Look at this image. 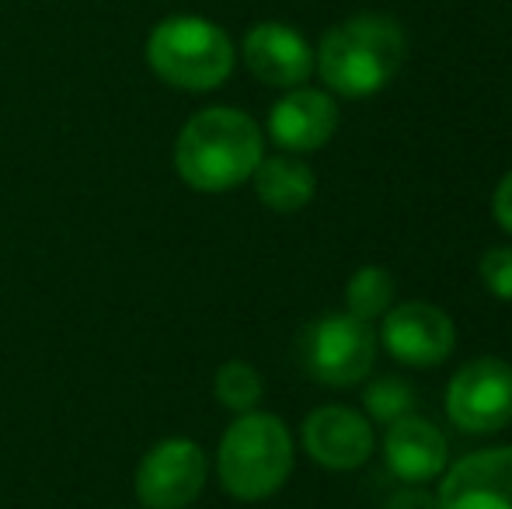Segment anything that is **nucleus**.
Wrapping results in <instances>:
<instances>
[{
	"label": "nucleus",
	"instance_id": "10",
	"mask_svg": "<svg viewBox=\"0 0 512 509\" xmlns=\"http://www.w3.org/2000/svg\"><path fill=\"white\" fill-rule=\"evenodd\" d=\"M241 60L251 77L269 88H300L314 74V49L283 21H258L241 42Z\"/></svg>",
	"mask_w": 512,
	"mask_h": 509
},
{
	"label": "nucleus",
	"instance_id": "8",
	"mask_svg": "<svg viewBox=\"0 0 512 509\" xmlns=\"http://www.w3.org/2000/svg\"><path fill=\"white\" fill-rule=\"evenodd\" d=\"M380 342L405 367H436L457 346V328L443 307L408 300L384 314Z\"/></svg>",
	"mask_w": 512,
	"mask_h": 509
},
{
	"label": "nucleus",
	"instance_id": "11",
	"mask_svg": "<svg viewBox=\"0 0 512 509\" xmlns=\"http://www.w3.org/2000/svg\"><path fill=\"white\" fill-rule=\"evenodd\" d=\"M439 509H512V447L460 457L439 485Z\"/></svg>",
	"mask_w": 512,
	"mask_h": 509
},
{
	"label": "nucleus",
	"instance_id": "4",
	"mask_svg": "<svg viewBox=\"0 0 512 509\" xmlns=\"http://www.w3.org/2000/svg\"><path fill=\"white\" fill-rule=\"evenodd\" d=\"M147 63L178 91H216L234 74L237 49L216 21L199 14H171L150 28Z\"/></svg>",
	"mask_w": 512,
	"mask_h": 509
},
{
	"label": "nucleus",
	"instance_id": "14",
	"mask_svg": "<svg viewBox=\"0 0 512 509\" xmlns=\"http://www.w3.org/2000/svg\"><path fill=\"white\" fill-rule=\"evenodd\" d=\"M251 178H255V192L262 206H269L272 213H300L317 192L314 168L300 161L297 154L262 157Z\"/></svg>",
	"mask_w": 512,
	"mask_h": 509
},
{
	"label": "nucleus",
	"instance_id": "3",
	"mask_svg": "<svg viewBox=\"0 0 512 509\" xmlns=\"http://www.w3.org/2000/svg\"><path fill=\"white\" fill-rule=\"evenodd\" d=\"M293 471V436L279 415L244 412L230 422L216 450L220 485L241 503L276 496Z\"/></svg>",
	"mask_w": 512,
	"mask_h": 509
},
{
	"label": "nucleus",
	"instance_id": "1",
	"mask_svg": "<svg viewBox=\"0 0 512 509\" xmlns=\"http://www.w3.org/2000/svg\"><path fill=\"white\" fill-rule=\"evenodd\" d=\"M408 53L405 28L394 14L363 11L328 28L314 49L324 88L342 98H370L398 77Z\"/></svg>",
	"mask_w": 512,
	"mask_h": 509
},
{
	"label": "nucleus",
	"instance_id": "6",
	"mask_svg": "<svg viewBox=\"0 0 512 509\" xmlns=\"http://www.w3.org/2000/svg\"><path fill=\"white\" fill-rule=\"evenodd\" d=\"M446 415L460 433L492 436L512 422V367L499 356L464 363L446 387Z\"/></svg>",
	"mask_w": 512,
	"mask_h": 509
},
{
	"label": "nucleus",
	"instance_id": "9",
	"mask_svg": "<svg viewBox=\"0 0 512 509\" xmlns=\"http://www.w3.org/2000/svg\"><path fill=\"white\" fill-rule=\"evenodd\" d=\"M304 450L328 471H352L370 461L377 436L366 415L349 405H321L304 419Z\"/></svg>",
	"mask_w": 512,
	"mask_h": 509
},
{
	"label": "nucleus",
	"instance_id": "19",
	"mask_svg": "<svg viewBox=\"0 0 512 509\" xmlns=\"http://www.w3.org/2000/svg\"><path fill=\"white\" fill-rule=\"evenodd\" d=\"M384 509H439V499L432 492L418 489V485H405V489H398L387 499Z\"/></svg>",
	"mask_w": 512,
	"mask_h": 509
},
{
	"label": "nucleus",
	"instance_id": "16",
	"mask_svg": "<svg viewBox=\"0 0 512 509\" xmlns=\"http://www.w3.org/2000/svg\"><path fill=\"white\" fill-rule=\"evenodd\" d=\"M262 374H258L251 363L244 360H230L223 363L220 370H216L213 377V394L216 401H220L223 408H230V412L244 415V412H255L258 401H262Z\"/></svg>",
	"mask_w": 512,
	"mask_h": 509
},
{
	"label": "nucleus",
	"instance_id": "15",
	"mask_svg": "<svg viewBox=\"0 0 512 509\" xmlns=\"http://www.w3.org/2000/svg\"><path fill=\"white\" fill-rule=\"evenodd\" d=\"M394 304V279L380 265H363L345 286V307L363 321H377Z\"/></svg>",
	"mask_w": 512,
	"mask_h": 509
},
{
	"label": "nucleus",
	"instance_id": "7",
	"mask_svg": "<svg viewBox=\"0 0 512 509\" xmlns=\"http://www.w3.org/2000/svg\"><path fill=\"white\" fill-rule=\"evenodd\" d=\"M209 457L196 440L171 436L147 450L136 468V499L147 509H185L206 489Z\"/></svg>",
	"mask_w": 512,
	"mask_h": 509
},
{
	"label": "nucleus",
	"instance_id": "18",
	"mask_svg": "<svg viewBox=\"0 0 512 509\" xmlns=\"http://www.w3.org/2000/svg\"><path fill=\"white\" fill-rule=\"evenodd\" d=\"M478 272L492 297L512 300V248H488L478 262Z\"/></svg>",
	"mask_w": 512,
	"mask_h": 509
},
{
	"label": "nucleus",
	"instance_id": "5",
	"mask_svg": "<svg viewBox=\"0 0 512 509\" xmlns=\"http://www.w3.org/2000/svg\"><path fill=\"white\" fill-rule=\"evenodd\" d=\"M304 367L317 384L352 387L366 381L377 363V335L370 321L349 311L317 318L304 332Z\"/></svg>",
	"mask_w": 512,
	"mask_h": 509
},
{
	"label": "nucleus",
	"instance_id": "17",
	"mask_svg": "<svg viewBox=\"0 0 512 509\" xmlns=\"http://www.w3.org/2000/svg\"><path fill=\"white\" fill-rule=\"evenodd\" d=\"M363 401H366L370 419L387 422V426L415 412V391H411L405 381H398V377H380V381H373L366 387Z\"/></svg>",
	"mask_w": 512,
	"mask_h": 509
},
{
	"label": "nucleus",
	"instance_id": "12",
	"mask_svg": "<svg viewBox=\"0 0 512 509\" xmlns=\"http://www.w3.org/2000/svg\"><path fill=\"white\" fill-rule=\"evenodd\" d=\"M338 129V105L321 88H290L269 112V136L290 154L321 150Z\"/></svg>",
	"mask_w": 512,
	"mask_h": 509
},
{
	"label": "nucleus",
	"instance_id": "20",
	"mask_svg": "<svg viewBox=\"0 0 512 509\" xmlns=\"http://www.w3.org/2000/svg\"><path fill=\"white\" fill-rule=\"evenodd\" d=\"M492 213H495V220H499L502 231L512 234V171H506V178H502L499 189H495Z\"/></svg>",
	"mask_w": 512,
	"mask_h": 509
},
{
	"label": "nucleus",
	"instance_id": "2",
	"mask_svg": "<svg viewBox=\"0 0 512 509\" xmlns=\"http://www.w3.org/2000/svg\"><path fill=\"white\" fill-rule=\"evenodd\" d=\"M265 157V136L255 119L230 105L203 109L175 140V168L189 189L230 192L244 185Z\"/></svg>",
	"mask_w": 512,
	"mask_h": 509
},
{
	"label": "nucleus",
	"instance_id": "13",
	"mask_svg": "<svg viewBox=\"0 0 512 509\" xmlns=\"http://www.w3.org/2000/svg\"><path fill=\"white\" fill-rule=\"evenodd\" d=\"M384 457L387 468L408 485L429 482L446 468V436L422 415H405L391 422L384 436Z\"/></svg>",
	"mask_w": 512,
	"mask_h": 509
}]
</instances>
